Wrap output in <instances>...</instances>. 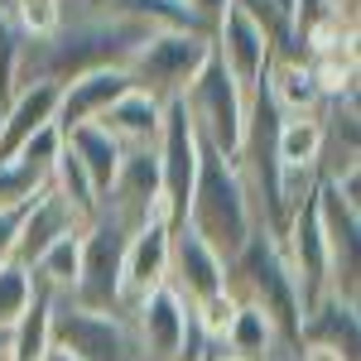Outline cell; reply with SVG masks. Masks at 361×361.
Returning <instances> with one entry per match:
<instances>
[{"mask_svg": "<svg viewBox=\"0 0 361 361\" xmlns=\"http://www.w3.org/2000/svg\"><path fill=\"white\" fill-rule=\"evenodd\" d=\"M154 29L130 20V15H82V20H63L49 39H25L20 49V73H15V92L29 82H54L68 87L73 78L102 73V68H126L140 54V44Z\"/></svg>", "mask_w": 361, "mask_h": 361, "instance_id": "1", "label": "cell"}, {"mask_svg": "<svg viewBox=\"0 0 361 361\" xmlns=\"http://www.w3.org/2000/svg\"><path fill=\"white\" fill-rule=\"evenodd\" d=\"M178 226H188L193 236H202L222 260H231L255 236V207H250V193L231 159L202 149L193 193H188V207H183V222Z\"/></svg>", "mask_w": 361, "mask_h": 361, "instance_id": "2", "label": "cell"}, {"mask_svg": "<svg viewBox=\"0 0 361 361\" xmlns=\"http://www.w3.org/2000/svg\"><path fill=\"white\" fill-rule=\"evenodd\" d=\"M226 289L241 299V304L260 308L270 318V328L279 333V342L299 347V323H304V299H299V284H294V270L284 260L275 236H265L255 226L246 246L226 260Z\"/></svg>", "mask_w": 361, "mask_h": 361, "instance_id": "3", "label": "cell"}, {"mask_svg": "<svg viewBox=\"0 0 361 361\" xmlns=\"http://www.w3.org/2000/svg\"><path fill=\"white\" fill-rule=\"evenodd\" d=\"M126 323H130L140 361H202L212 352V342L197 333L193 308L169 284H159L154 294H145L140 304L126 308Z\"/></svg>", "mask_w": 361, "mask_h": 361, "instance_id": "4", "label": "cell"}, {"mask_svg": "<svg viewBox=\"0 0 361 361\" xmlns=\"http://www.w3.org/2000/svg\"><path fill=\"white\" fill-rule=\"evenodd\" d=\"M246 92L226 78V68L217 63V54L207 58V68L193 78V87L183 92V111L193 121L202 149L222 154V159H236L241 149V135H246Z\"/></svg>", "mask_w": 361, "mask_h": 361, "instance_id": "5", "label": "cell"}, {"mask_svg": "<svg viewBox=\"0 0 361 361\" xmlns=\"http://www.w3.org/2000/svg\"><path fill=\"white\" fill-rule=\"evenodd\" d=\"M130 226L111 207H97V217L82 226V260H78V289L73 304L97 313H121V265H126Z\"/></svg>", "mask_w": 361, "mask_h": 361, "instance_id": "6", "label": "cell"}, {"mask_svg": "<svg viewBox=\"0 0 361 361\" xmlns=\"http://www.w3.org/2000/svg\"><path fill=\"white\" fill-rule=\"evenodd\" d=\"M207 58H212V39L207 34H173V29H159V34H149L145 44H140V54L126 63V73H130V82L140 92H149L154 102H173V97H183L193 78L207 68Z\"/></svg>", "mask_w": 361, "mask_h": 361, "instance_id": "7", "label": "cell"}, {"mask_svg": "<svg viewBox=\"0 0 361 361\" xmlns=\"http://www.w3.org/2000/svg\"><path fill=\"white\" fill-rule=\"evenodd\" d=\"M54 347H63L73 361H140L126 313L78 308L73 299L54 304Z\"/></svg>", "mask_w": 361, "mask_h": 361, "instance_id": "8", "label": "cell"}, {"mask_svg": "<svg viewBox=\"0 0 361 361\" xmlns=\"http://www.w3.org/2000/svg\"><path fill=\"white\" fill-rule=\"evenodd\" d=\"M154 159H159V188H164V212L169 222H183V207L193 193L197 159H202V140H197L193 121L183 111V97L164 102V121H159V140H154Z\"/></svg>", "mask_w": 361, "mask_h": 361, "instance_id": "9", "label": "cell"}, {"mask_svg": "<svg viewBox=\"0 0 361 361\" xmlns=\"http://www.w3.org/2000/svg\"><path fill=\"white\" fill-rule=\"evenodd\" d=\"M318 222H323V241H328V260H333V294L361 304V265H357V246H361V207H352L347 197H337V188L323 178L318 193Z\"/></svg>", "mask_w": 361, "mask_h": 361, "instance_id": "10", "label": "cell"}, {"mask_svg": "<svg viewBox=\"0 0 361 361\" xmlns=\"http://www.w3.org/2000/svg\"><path fill=\"white\" fill-rule=\"evenodd\" d=\"M212 54L226 68V78L246 92V102L265 87V73L275 63V44L265 39V29L255 25L250 15H241L236 5L222 15V25L212 29Z\"/></svg>", "mask_w": 361, "mask_h": 361, "instance_id": "11", "label": "cell"}, {"mask_svg": "<svg viewBox=\"0 0 361 361\" xmlns=\"http://www.w3.org/2000/svg\"><path fill=\"white\" fill-rule=\"evenodd\" d=\"M169 241H173V226L164 217H154V222L130 231L126 265H121V313L130 304H140L145 294H154L169 279Z\"/></svg>", "mask_w": 361, "mask_h": 361, "instance_id": "12", "label": "cell"}, {"mask_svg": "<svg viewBox=\"0 0 361 361\" xmlns=\"http://www.w3.org/2000/svg\"><path fill=\"white\" fill-rule=\"evenodd\" d=\"M164 284L183 299V304H197V299L226 289V260L207 246L202 236H193L188 226H173V241H169V279Z\"/></svg>", "mask_w": 361, "mask_h": 361, "instance_id": "13", "label": "cell"}, {"mask_svg": "<svg viewBox=\"0 0 361 361\" xmlns=\"http://www.w3.org/2000/svg\"><path fill=\"white\" fill-rule=\"evenodd\" d=\"M130 87H135V82H130V73H126V68H102V73L73 78L68 87H58V116H54V126L68 135V130H78V126L102 121L106 106H116Z\"/></svg>", "mask_w": 361, "mask_h": 361, "instance_id": "14", "label": "cell"}, {"mask_svg": "<svg viewBox=\"0 0 361 361\" xmlns=\"http://www.w3.org/2000/svg\"><path fill=\"white\" fill-rule=\"evenodd\" d=\"M82 217L63 202V197L44 183L39 193L29 197V207H25V217H20V236H15V265H34L44 250L54 246V241H63V236H73V231H82Z\"/></svg>", "mask_w": 361, "mask_h": 361, "instance_id": "15", "label": "cell"}, {"mask_svg": "<svg viewBox=\"0 0 361 361\" xmlns=\"http://www.w3.org/2000/svg\"><path fill=\"white\" fill-rule=\"evenodd\" d=\"M313 342V347H333L342 357L357 361L361 352V304L352 299H337V294H323L318 304L304 308V323H299V347Z\"/></svg>", "mask_w": 361, "mask_h": 361, "instance_id": "16", "label": "cell"}, {"mask_svg": "<svg viewBox=\"0 0 361 361\" xmlns=\"http://www.w3.org/2000/svg\"><path fill=\"white\" fill-rule=\"evenodd\" d=\"M58 116V87L54 82H29L0 106V159H10L34 130L54 126Z\"/></svg>", "mask_w": 361, "mask_h": 361, "instance_id": "17", "label": "cell"}, {"mask_svg": "<svg viewBox=\"0 0 361 361\" xmlns=\"http://www.w3.org/2000/svg\"><path fill=\"white\" fill-rule=\"evenodd\" d=\"M159 121H164V102H154L149 92L130 87V92H126L116 106H106V116L92 121V126H102V130L130 154V149H154V140H159Z\"/></svg>", "mask_w": 361, "mask_h": 361, "instance_id": "18", "label": "cell"}, {"mask_svg": "<svg viewBox=\"0 0 361 361\" xmlns=\"http://www.w3.org/2000/svg\"><path fill=\"white\" fill-rule=\"evenodd\" d=\"M265 97L279 111V121H299V116H323V92L313 82V68L299 58H275L265 73Z\"/></svg>", "mask_w": 361, "mask_h": 361, "instance_id": "19", "label": "cell"}, {"mask_svg": "<svg viewBox=\"0 0 361 361\" xmlns=\"http://www.w3.org/2000/svg\"><path fill=\"white\" fill-rule=\"evenodd\" d=\"M63 145H68V154L87 169L92 188L106 197V188L116 183V169H121V159H126V149H121L102 126H78V130H68V135H63Z\"/></svg>", "mask_w": 361, "mask_h": 361, "instance_id": "20", "label": "cell"}, {"mask_svg": "<svg viewBox=\"0 0 361 361\" xmlns=\"http://www.w3.org/2000/svg\"><path fill=\"white\" fill-rule=\"evenodd\" d=\"M78 260H82V231H73V236H63V241H54V246L44 250L29 265V284L39 294H49V299H73V289H78Z\"/></svg>", "mask_w": 361, "mask_h": 361, "instance_id": "21", "label": "cell"}, {"mask_svg": "<svg viewBox=\"0 0 361 361\" xmlns=\"http://www.w3.org/2000/svg\"><path fill=\"white\" fill-rule=\"evenodd\" d=\"M54 304L49 294L34 289L29 308L20 313V323L5 333V361H39L49 347H54Z\"/></svg>", "mask_w": 361, "mask_h": 361, "instance_id": "22", "label": "cell"}, {"mask_svg": "<svg viewBox=\"0 0 361 361\" xmlns=\"http://www.w3.org/2000/svg\"><path fill=\"white\" fill-rule=\"evenodd\" d=\"M323 116H299L275 126V164L279 169H323Z\"/></svg>", "mask_w": 361, "mask_h": 361, "instance_id": "23", "label": "cell"}, {"mask_svg": "<svg viewBox=\"0 0 361 361\" xmlns=\"http://www.w3.org/2000/svg\"><path fill=\"white\" fill-rule=\"evenodd\" d=\"M222 347L231 352V357H241V361H265L279 347V333L270 328V318H265L260 308L241 304L236 318H231V328H226V337H222Z\"/></svg>", "mask_w": 361, "mask_h": 361, "instance_id": "24", "label": "cell"}, {"mask_svg": "<svg viewBox=\"0 0 361 361\" xmlns=\"http://www.w3.org/2000/svg\"><path fill=\"white\" fill-rule=\"evenodd\" d=\"M49 188H54V193L63 197V202H68V207H73L82 222H92V217H97V207H102V193L92 188L87 169L78 164L73 154H68V145H63V154H58L54 169H49Z\"/></svg>", "mask_w": 361, "mask_h": 361, "instance_id": "25", "label": "cell"}, {"mask_svg": "<svg viewBox=\"0 0 361 361\" xmlns=\"http://www.w3.org/2000/svg\"><path fill=\"white\" fill-rule=\"evenodd\" d=\"M193 308V323H197V333L207 337L212 347H222V337L226 328H231V318H236V308H241V299L231 294V289H217V294H207V299H197Z\"/></svg>", "mask_w": 361, "mask_h": 361, "instance_id": "26", "label": "cell"}, {"mask_svg": "<svg viewBox=\"0 0 361 361\" xmlns=\"http://www.w3.org/2000/svg\"><path fill=\"white\" fill-rule=\"evenodd\" d=\"M29 299H34L29 270L15 265V260H5V265H0V333H10V328L20 323V313L29 308Z\"/></svg>", "mask_w": 361, "mask_h": 361, "instance_id": "27", "label": "cell"}, {"mask_svg": "<svg viewBox=\"0 0 361 361\" xmlns=\"http://www.w3.org/2000/svg\"><path fill=\"white\" fill-rule=\"evenodd\" d=\"M49 178L39 173V169L20 164V159H0V212H15V207H25L29 197L39 193Z\"/></svg>", "mask_w": 361, "mask_h": 361, "instance_id": "28", "label": "cell"}, {"mask_svg": "<svg viewBox=\"0 0 361 361\" xmlns=\"http://www.w3.org/2000/svg\"><path fill=\"white\" fill-rule=\"evenodd\" d=\"M20 49H25V34L15 29V15H10V0H0V106H5V102L15 97Z\"/></svg>", "mask_w": 361, "mask_h": 361, "instance_id": "29", "label": "cell"}, {"mask_svg": "<svg viewBox=\"0 0 361 361\" xmlns=\"http://www.w3.org/2000/svg\"><path fill=\"white\" fill-rule=\"evenodd\" d=\"M10 15H15V29L25 39H49L63 25V5L58 0H10Z\"/></svg>", "mask_w": 361, "mask_h": 361, "instance_id": "30", "label": "cell"}, {"mask_svg": "<svg viewBox=\"0 0 361 361\" xmlns=\"http://www.w3.org/2000/svg\"><path fill=\"white\" fill-rule=\"evenodd\" d=\"M63 154V130L58 126H44V130H34V135L10 154V159H20V164H29V169H39L44 178H49V169H54V159Z\"/></svg>", "mask_w": 361, "mask_h": 361, "instance_id": "31", "label": "cell"}, {"mask_svg": "<svg viewBox=\"0 0 361 361\" xmlns=\"http://www.w3.org/2000/svg\"><path fill=\"white\" fill-rule=\"evenodd\" d=\"M25 207H29V202H25ZM25 207L0 212V265H5V260H15V236H20V217H25Z\"/></svg>", "mask_w": 361, "mask_h": 361, "instance_id": "32", "label": "cell"}, {"mask_svg": "<svg viewBox=\"0 0 361 361\" xmlns=\"http://www.w3.org/2000/svg\"><path fill=\"white\" fill-rule=\"evenodd\" d=\"M188 10L197 15V25H202L207 34H212V29L222 25V15L231 10V0H188Z\"/></svg>", "mask_w": 361, "mask_h": 361, "instance_id": "33", "label": "cell"}, {"mask_svg": "<svg viewBox=\"0 0 361 361\" xmlns=\"http://www.w3.org/2000/svg\"><path fill=\"white\" fill-rule=\"evenodd\" d=\"M294 361H352V357H342V352H333V347H313V342H304V347L294 352Z\"/></svg>", "mask_w": 361, "mask_h": 361, "instance_id": "34", "label": "cell"}, {"mask_svg": "<svg viewBox=\"0 0 361 361\" xmlns=\"http://www.w3.org/2000/svg\"><path fill=\"white\" fill-rule=\"evenodd\" d=\"M294 352H299V347H289V342H279V347H275V352H270L265 361H294Z\"/></svg>", "mask_w": 361, "mask_h": 361, "instance_id": "35", "label": "cell"}, {"mask_svg": "<svg viewBox=\"0 0 361 361\" xmlns=\"http://www.w3.org/2000/svg\"><path fill=\"white\" fill-rule=\"evenodd\" d=\"M202 361H241V357H231L226 347H212V352H207V357H202Z\"/></svg>", "mask_w": 361, "mask_h": 361, "instance_id": "36", "label": "cell"}, {"mask_svg": "<svg viewBox=\"0 0 361 361\" xmlns=\"http://www.w3.org/2000/svg\"><path fill=\"white\" fill-rule=\"evenodd\" d=\"M39 361H73V357H68L63 347H49V352H44V357H39Z\"/></svg>", "mask_w": 361, "mask_h": 361, "instance_id": "37", "label": "cell"}, {"mask_svg": "<svg viewBox=\"0 0 361 361\" xmlns=\"http://www.w3.org/2000/svg\"><path fill=\"white\" fill-rule=\"evenodd\" d=\"M279 10H284V15H294V0H275Z\"/></svg>", "mask_w": 361, "mask_h": 361, "instance_id": "38", "label": "cell"}, {"mask_svg": "<svg viewBox=\"0 0 361 361\" xmlns=\"http://www.w3.org/2000/svg\"><path fill=\"white\" fill-rule=\"evenodd\" d=\"M0 357H5V333H0Z\"/></svg>", "mask_w": 361, "mask_h": 361, "instance_id": "39", "label": "cell"}, {"mask_svg": "<svg viewBox=\"0 0 361 361\" xmlns=\"http://www.w3.org/2000/svg\"><path fill=\"white\" fill-rule=\"evenodd\" d=\"M0 361H5V357H0Z\"/></svg>", "mask_w": 361, "mask_h": 361, "instance_id": "40", "label": "cell"}]
</instances>
